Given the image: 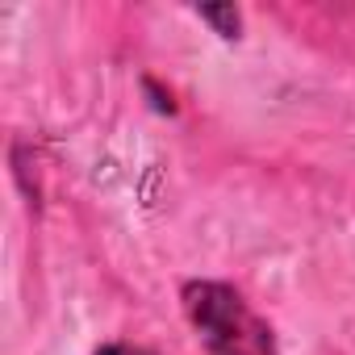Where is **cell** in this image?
<instances>
[{
    "mask_svg": "<svg viewBox=\"0 0 355 355\" xmlns=\"http://www.w3.org/2000/svg\"><path fill=\"white\" fill-rule=\"evenodd\" d=\"M189 318L201 330L209 355H276L268 322L226 284H189Z\"/></svg>",
    "mask_w": 355,
    "mask_h": 355,
    "instance_id": "obj_1",
    "label": "cell"
},
{
    "mask_svg": "<svg viewBox=\"0 0 355 355\" xmlns=\"http://www.w3.org/2000/svg\"><path fill=\"white\" fill-rule=\"evenodd\" d=\"M101 355H146V351H134V347H105Z\"/></svg>",
    "mask_w": 355,
    "mask_h": 355,
    "instance_id": "obj_3",
    "label": "cell"
},
{
    "mask_svg": "<svg viewBox=\"0 0 355 355\" xmlns=\"http://www.w3.org/2000/svg\"><path fill=\"white\" fill-rule=\"evenodd\" d=\"M201 17H205V21H218L222 34H234V30H239V13H234V9H205Z\"/></svg>",
    "mask_w": 355,
    "mask_h": 355,
    "instance_id": "obj_2",
    "label": "cell"
}]
</instances>
